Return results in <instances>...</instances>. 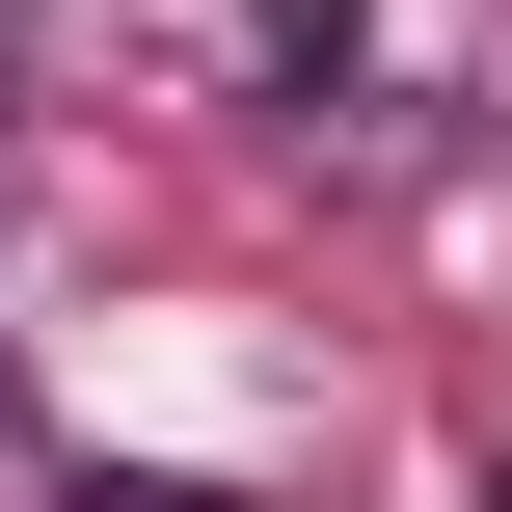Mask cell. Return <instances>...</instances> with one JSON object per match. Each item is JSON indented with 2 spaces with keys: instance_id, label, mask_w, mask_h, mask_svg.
Segmentation results:
<instances>
[{
  "instance_id": "6da1fadb",
  "label": "cell",
  "mask_w": 512,
  "mask_h": 512,
  "mask_svg": "<svg viewBox=\"0 0 512 512\" xmlns=\"http://www.w3.org/2000/svg\"><path fill=\"white\" fill-rule=\"evenodd\" d=\"M351 54H378V27H351V0H243V81H270V108H324V81H351Z\"/></svg>"
},
{
  "instance_id": "7a4b0ae2",
  "label": "cell",
  "mask_w": 512,
  "mask_h": 512,
  "mask_svg": "<svg viewBox=\"0 0 512 512\" xmlns=\"http://www.w3.org/2000/svg\"><path fill=\"white\" fill-rule=\"evenodd\" d=\"M81 512H216V486H81Z\"/></svg>"
},
{
  "instance_id": "3957f363",
  "label": "cell",
  "mask_w": 512,
  "mask_h": 512,
  "mask_svg": "<svg viewBox=\"0 0 512 512\" xmlns=\"http://www.w3.org/2000/svg\"><path fill=\"white\" fill-rule=\"evenodd\" d=\"M0 459H27V432H0Z\"/></svg>"
},
{
  "instance_id": "277c9868",
  "label": "cell",
  "mask_w": 512,
  "mask_h": 512,
  "mask_svg": "<svg viewBox=\"0 0 512 512\" xmlns=\"http://www.w3.org/2000/svg\"><path fill=\"white\" fill-rule=\"evenodd\" d=\"M0 27H27V0H0Z\"/></svg>"
}]
</instances>
